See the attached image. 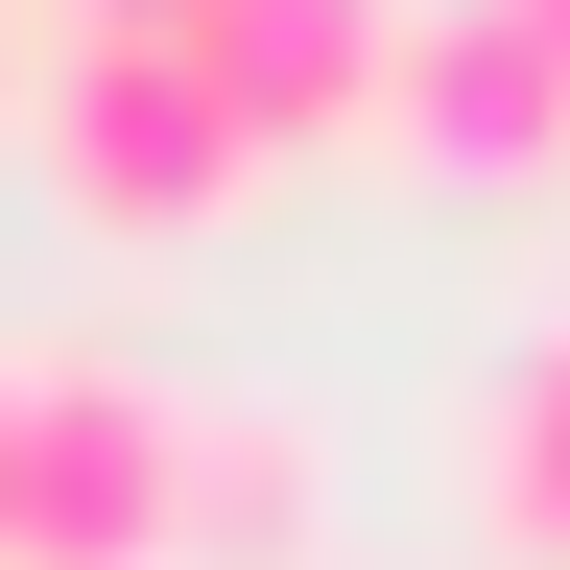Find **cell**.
<instances>
[{"instance_id":"obj_1","label":"cell","mask_w":570,"mask_h":570,"mask_svg":"<svg viewBox=\"0 0 570 570\" xmlns=\"http://www.w3.org/2000/svg\"><path fill=\"white\" fill-rule=\"evenodd\" d=\"M190 499V381L167 356H24L0 404V570H167Z\"/></svg>"},{"instance_id":"obj_2","label":"cell","mask_w":570,"mask_h":570,"mask_svg":"<svg viewBox=\"0 0 570 570\" xmlns=\"http://www.w3.org/2000/svg\"><path fill=\"white\" fill-rule=\"evenodd\" d=\"M24 142H48V190L96 214V238H214V214H238V119L142 24H48L24 48Z\"/></svg>"},{"instance_id":"obj_3","label":"cell","mask_w":570,"mask_h":570,"mask_svg":"<svg viewBox=\"0 0 570 570\" xmlns=\"http://www.w3.org/2000/svg\"><path fill=\"white\" fill-rule=\"evenodd\" d=\"M381 142L428 190H547L570 167V48L523 24V0H404L381 24Z\"/></svg>"},{"instance_id":"obj_4","label":"cell","mask_w":570,"mask_h":570,"mask_svg":"<svg viewBox=\"0 0 570 570\" xmlns=\"http://www.w3.org/2000/svg\"><path fill=\"white\" fill-rule=\"evenodd\" d=\"M381 24L404 0H190V71H214V119H238V167L285 142H381Z\"/></svg>"},{"instance_id":"obj_5","label":"cell","mask_w":570,"mask_h":570,"mask_svg":"<svg viewBox=\"0 0 570 570\" xmlns=\"http://www.w3.org/2000/svg\"><path fill=\"white\" fill-rule=\"evenodd\" d=\"M333 523V452H309V404H238V381H190V499H167V570H309Z\"/></svg>"},{"instance_id":"obj_6","label":"cell","mask_w":570,"mask_h":570,"mask_svg":"<svg viewBox=\"0 0 570 570\" xmlns=\"http://www.w3.org/2000/svg\"><path fill=\"white\" fill-rule=\"evenodd\" d=\"M452 475H475V547H499V570H570V309H547V333L475 381Z\"/></svg>"},{"instance_id":"obj_7","label":"cell","mask_w":570,"mask_h":570,"mask_svg":"<svg viewBox=\"0 0 570 570\" xmlns=\"http://www.w3.org/2000/svg\"><path fill=\"white\" fill-rule=\"evenodd\" d=\"M71 24H142V48H190V0H71Z\"/></svg>"},{"instance_id":"obj_8","label":"cell","mask_w":570,"mask_h":570,"mask_svg":"<svg viewBox=\"0 0 570 570\" xmlns=\"http://www.w3.org/2000/svg\"><path fill=\"white\" fill-rule=\"evenodd\" d=\"M523 24H547V48H570V0H523Z\"/></svg>"},{"instance_id":"obj_9","label":"cell","mask_w":570,"mask_h":570,"mask_svg":"<svg viewBox=\"0 0 570 570\" xmlns=\"http://www.w3.org/2000/svg\"><path fill=\"white\" fill-rule=\"evenodd\" d=\"M0 404H24V356H0Z\"/></svg>"}]
</instances>
